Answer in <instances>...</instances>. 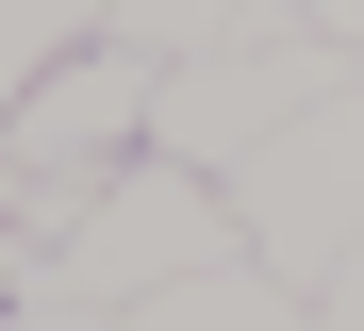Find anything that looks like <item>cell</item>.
Wrapping results in <instances>:
<instances>
[{
	"mask_svg": "<svg viewBox=\"0 0 364 331\" xmlns=\"http://www.w3.org/2000/svg\"><path fill=\"white\" fill-rule=\"evenodd\" d=\"M331 83H364L331 33L249 17V33H215V50H182V66H166V100H149V149H166V166H199V182H232L249 149H282V132L315 116Z\"/></svg>",
	"mask_w": 364,
	"mask_h": 331,
	"instance_id": "6da1fadb",
	"label": "cell"
},
{
	"mask_svg": "<svg viewBox=\"0 0 364 331\" xmlns=\"http://www.w3.org/2000/svg\"><path fill=\"white\" fill-rule=\"evenodd\" d=\"M249 232H232V199L199 182V166H166V149H133V166H100V199H83V232L33 265V282H67V298H100V315H133V298H166V282H199V265H232Z\"/></svg>",
	"mask_w": 364,
	"mask_h": 331,
	"instance_id": "7a4b0ae2",
	"label": "cell"
},
{
	"mask_svg": "<svg viewBox=\"0 0 364 331\" xmlns=\"http://www.w3.org/2000/svg\"><path fill=\"white\" fill-rule=\"evenodd\" d=\"M215 199H232V232H249V265H265V282H298V298H315L331 265L364 248V83H331L315 116L282 132V149H249Z\"/></svg>",
	"mask_w": 364,
	"mask_h": 331,
	"instance_id": "3957f363",
	"label": "cell"
},
{
	"mask_svg": "<svg viewBox=\"0 0 364 331\" xmlns=\"http://www.w3.org/2000/svg\"><path fill=\"white\" fill-rule=\"evenodd\" d=\"M149 100H166V66H133V50L100 33V50H67L17 116H0V149L50 166V182H100V166H133V149H149Z\"/></svg>",
	"mask_w": 364,
	"mask_h": 331,
	"instance_id": "277c9868",
	"label": "cell"
},
{
	"mask_svg": "<svg viewBox=\"0 0 364 331\" xmlns=\"http://www.w3.org/2000/svg\"><path fill=\"white\" fill-rule=\"evenodd\" d=\"M116 331H315V298H298V282H265V265L232 248V265H199V282H166V298H133Z\"/></svg>",
	"mask_w": 364,
	"mask_h": 331,
	"instance_id": "5b68a950",
	"label": "cell"
},
{
	"mask_svg": "<svg viewBox=\"0 0 364 331\" xmlns=\"http://www.w3.org/2000/svg\"><path fill=\"white\" fill-rule=\"evenodd\" d=\"M100 33H116V0H0V116H17L67 50H100Z\"/></svg>",
	"mask_w": 364,
	"mask_h": 331,
	"instance_id": "8992f818",
	"label": "cell"
},
{
	"mask_svg": "<svg viewBox=\"0 0 364 331\" xmlns=\"http://www.w3.org/2000/svg\"><path fill=\"white\" fill-rule=\"evenodd\" d=\"M249 17H282V0H116V50H133V66H182V50H215Z\"/></svg>",
	"mask_w": 364,
	"mask_h": 331,
	"instance_id": "52a82bcc",
	"label": "cell"
},
{
	"mask_svg": "<svg viewBox=\"0 0 364 331\" xmlns=\"http://www.w3.org/2000/svg\"><path fill=\"white\" fill-rule=\"evenodd\" d=\"M0 331H116L100 298H67V282H17V298H0Z\"/></svg>",
	"mask_w": 364,
	"mask_h": 331,
	"instance_id": "ba28073f",
	"label": "cell"
},
{
	"mask_svg": "<svg viewBox=\"0 0 364 331\" xmlns=\"http://www.w3.org/2000/svg\"><path fill=\"white\" fill-rule=\"evenodd\" d=\"M282 17H298V33H331V50L364 66V0H282Z\"/></svg>",
	"mask_w": 364,
	"mask_h": 331,
	"instance_id": "9c48e42d",
	"label": "cell"
},
{
	"mask_svg": "<svg viewBox=\"0 0 364 331\" xmlns=\"http://www.w3.org/2000/svg\"><path fill=\"white\" fill-rule=\"evenodd\" d=\"M315 331H364V248H348L331 282H315Z\"/></svg>",
	"mask_w": 364,
	"mask_h": 331,
	"instance_id": "30bf717a",
	"label": "cell"
},
{
	"mask_svg": "<svg viewBox=\"0 0 364 331\" xmlns=\"http://www.w3.org/2000/svg\"><path fill=\"white\" fill-rule=\"evenodd\" d=\"M17 282H33V248H17V232H0V298H17Z\"/></svg>",
	"mask_w": 364,
	"mask_h": 331,
	"instance_id": "8fae6325",
	"label": "cell"
}]
</instances>
